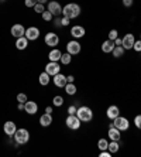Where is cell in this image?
Segmentation results:
<instances>
[{
    "label": "cell",
    "instance_id": "1",
    "mask_svg": "<svg viewBox=\"0 0 141 157\" xmlns=\"http://www.w3.org/2000/svg\"><path fill=\"white\" fill-rule=\"evenodd\" d=\"M80 11H82V9H80L79 4H76V3H68L66 6L62 7V14H64V17H68V18H71V20L79 17Z\"/></svg>",
    "mask_w": 141,
    "mask_h": 157
},
{
    "label": "cell",
    "instance_id": "2",
    "mask_svg": "<svg viewBox=\"0 0 141 157\" xmlns=\"http://www.w3.org/2000/svg\"><path fill=\"white\" fill-rule=\"evenodd\" d=\"M76 116L79 117L80 122H91L93 119V110L89 106H80L76 110Z\"/></svg>",
    "mask_w": 141,
    "mask_h": 157
},
{
    "label": "cell",
    "instance_id": "3",
    "mask_svg": "<svg viewBox=\"0 0 141 157\" xmlns=\"http://www.w3.org/2000/svg\"><path fill=\"white\" fill-rule=\"evenodd\" d=\"M13 137H14L17 144H25L30 140V132L27 129H17Z\"/></svg>",
    "mask_w": 141,
    "mask_h": 157
},
{
    "label": "cell",
    "instance_id": "4",
    "mask_svg": "<svg viewBox=\"0 0 141 157\" xmlns=\"http://www.w3.org/2000/svg\"><path fill=\"white\" fill-rule=\"evenodd\" d=\"M65 124H66V128L71 129V130H78V129L80 128L82 122L79 121V117L76 116V115H68V117H66V121H65Z\"/></svg>",
    "mask_w": 141,
    "mask_h": 157
},
{
    "label": "cell",
    "instance_id": "5",
    "mask_svg": "<svg viewBox=\"0 0 141 157\" xmlns=\"http://www.w3.org/2000/svg\"><path fill=\"white\" fill-rule=\"evenodd\" d=\"M113 124H114V128H117L120 132L128 130V128H130V123H128V119H127V117L120 116V115L116 117V119H113Z\"/></svg>",
    "mask_w": 141,
    "mask_h": 157
},
{
    "label": "cell",
    "instance_id": "6",
    "mask_svg": "<svg viewBox=\"0 0 141 157\" xmlns=\"http://www.w3.org/2000/svg\"><path fill=\"white\" fill-rule=\"evenodd\" d=\"M61 71V67H59V62H55V61H50L45 65V72L50 75V77H54L57 74H59Z\"/></svg>",
    "mask_w": 141,
    "mask_h": 157
},
{
    "label": "cell",
    "instance_id": "7",
    "mask_svg": "<svg viewBox=\"0 0 141 157\" xmlns=\"http://www.w3.org/2000/svg\"><path fill=\"white\" fill-rule=\"evenodd\" d=\"M44 41H45V44H47L48 47L55 48L59 44V37H58V34H55V33H47Z\"/></svg>",
    "mask_w": 141,
    "mask_h": 157
},
{
    "label": "cell",
    "instance_id": "8",
    "mask_svg": "<svg viewBox=\"0 0 141 157\" xmlns=\"http://www.w3.org/2000/svg\"><path fill=\"white\" fill-rule=\"evenodd\" d=\"M48 11H51V14L54 16V17H59L62 14V6L58 2L52 0V2L48 3Z\"/></svg>",
    "mask_w": 141,
    "mask_h": 157
},
{
    "label": "cell",
    "instance_id": "9",
    "mask_svg": "<svg viewBox=\"0 0 141 157\" xmlns=\"http://www.w3.org/2000/svg\"><path fill=\"white\" fill-rule=\"evenodd\" d=\"M134 43H135V38H134V34H126V36L121 38V47L124 48V50H131L134 45Z\"/></svg>",
    "mask_w": 141,
    "mask_h": 157
},
{
    "label": "cell",
    "instance_id": "10",
    "mask_svg": "<svg viewBox=\"0 0 141 157\" xmlns=\"http://www.w3.org/2000/svg\"><path fill=\"white\" fill-rule=\"evenodd\" d=\"M80 50H82V45H80L78 41H69V43L66 44V52H69L71 55L79 54Z\"/></svg>",
    "mask_w": 141,
    "mask_h": 157
},
{
    "label": "cell",
    "instance_id": "11",
    "mask_svg": "<svg viewBox=\"0 0 141 157\" xmlns=\"http://www.w3.org/2000/svg\"><path fill=\"white\" fill-rule=\"evenodd\" d=\"M25 37L28 38V41H35L38 40V37H40V30L37 29V27H28V29H25Z\"/></svg>",
    "mask_w": 141,
    "mask_h": 157
},
{
    "label": "cell",
    "instance_id": "12",
    "mask_svg": "<svg viewBox=\"0 0 141 157\" xmlns=\"http://www.w3.org/2000/svg\"><path fill=\"white\" fill-rule=\"evenodd\" d=\"M10 33L14 38H20V37L25 36V29L23 24H14V26L10 29Z\"/></svg>",
    "mask_w": 141,
    "mask_h": 157
},
{
    "label": "cell",
    "instance_id": "13",
    "mask_svg": "<svg viewBox=\"0 0 141 157\" xmlns=\"http://www.w3.org/2000/svg\"><path fill=\"white\" fill-rule=\"evenodd\" d=\"M16 130H17V126H16L14 122L7 121L6 123L3 124V132H4V133H6L7 136H10V137H13V136H14Z\"/></svg>",
    "mask_w": 141,
    "mask_h": 157
},
{
    "label": "cell",
    "instance_id": "14",
    "mask_svg": "<svg viewBox=\"0 0 141 157\" xmlns=\"http://www.w3.org/2000/svg\"><path fill=\"white\" fill-rule=\"evenodd\" d=\"M24 110H25V113H28V115H35L38 112V105L34 101H27L24 103Z\"/></svg>",
    "mask_w": 141,
    "mask_h": 157
},
{
    "label": "cell",
    "instance_id": "15",
    "mask_svg": "<svg viewBox=\"0 0 141 157\" xmlns=\"http://www.w3.org/2000/svg\"><path fill=\"white\" fill-rule=\"evenodd\" d=\"M54 85L58 88H65V85L68 84V79H66V77L64 75V74H57V75H54Z\"/></svg>",
    "mask_w": 141,
    "mask_h": 157
},
{
    "label": "cell",
    "instance_id": "16",
    "mask_svg": "<svg viewBox=\"0 0 141 157\" xmlns=\"http://www.w3.org/2000/svg\"><path fill=\"white\" fill-rule=\"evenodd\" d=\"M86 34V31H85V29H83L82 26H73L72 29H71V36L73 37V38H82L83 36Z\"/></svg>",
    "mask_w": 141,
    "mask_h": 157
},
{
    "label": "cell",
    "instance_id": "17",
    "mask_svg": "<svg viewBox=\"0 0 141 157\" xmlns=\"http://www.w3.org/2000/svg\"><path fill=\"white\" fill-rule=\"evenodd\" d=\"M107 136H109V137H110L112 140H116V142H120V139H121L120 130H119L117 128H114V124L109 128V130H107Z\"/></svg>",
    "mask_w": 141,
    "mask_h": 157
},
{
    "label": "cell",
    "instance_id": "18",
    "mask_svg": "<svg viewBox=\"0 0 141 157\" xmlns=\"http://www.w3.org/2000/svg\"><path fill=\"white\" fill-rule=\"evenodd\" d=\"M61 57H62V52H61V50H58V48H52L50 51V54H48L50 61H55V62L61 61Z\"/></svg>",
    "mask_w": 141,
    "mask_h": 157
},
{
    "label": "cell",
    "instance_id": "19",
    "mask_svg": "<svg viewBox=\"0 0 141 157\" xmlns=\"http://www.w3.org/2000/svg\"><path fill=\"white\" fill-rule=\"evenodd\" d=\"M106 113H107V117H109V119H112V121H113V119H116V117L120 115L119 106H116V105L109 106V108H107V112H106Z\"/></svg>",
    "mask_w": 141,
    "mask_h": 157
},
{
    "label": "cell",
    "instance_id": "20",
    "mask_svg": "<svg viewBox=\"0 0 141 157\" xmlns=\"http://www.w3.org/2000/svg\"><path fill=\"white\" fill-rule=\"evenodd\" d=\"M27 47H28V38L25 36H23L16 40V48H17V50H25Z\"/></svg>",
    "mask_w": 141,
    "mask_h": 157
},
{
    "label": "cell",
    "instance_id": "21",
    "mask_svg": "<svg viewBox=\"0 0 141 157\" xmlns=\"http://www.w3.org/2000/svg\"><path fill=\"white\" fill-rule=\"evenodd\" d=\"M51 123H52V116H51V113H44V115H41V117H40V124L43 126V128H48Z\"/></svg>",
    "mask_w": 141,
    "mask_h": 157
},
{
    "label": "cell",
    "instance_id": "22",
    "mask_svg": "<svg viewBox=\"0 0 141 157\" xmlns=\"http://www.w3.org/2000/svg\"><path fill=\"white\" fill-rule=\"evenodd\" d=\"M114 47H116V45H114V41L106 40L105 43L102 44V51L105 52V54H109V52L113 51V48H114Z\"/></svg>",
    "mask_w": 141,
    "mask_h": 157
},
{
    "label": "cell",
    "instance_id": "23",
    "mask_svg": "<svg viewBox=\"0 0 141 157\" xmlns=\"http://www.w3.org/2000/svg\"><path fill=\"white\" fill-rule=\"evenodd\" d=\"M38 81H40V84L43 85V86H47V85L50 84L51 78H50V75H48V74L44 71V72L40 74V78H38Z\"/></svg>",
    "mask_w": 141,
    "mask_h": 157
},
{
    "label": "cell",
    "instance_id": "24",
    "mask_svg": "<svg viewBox=\"0 0 141 157\" xmlns=\"http://www.w3.org/2000/svg\"><path fill=\"white\" fill-rule=\"evenodd\" d=\"M124 50L121 45H116V47L113 48V51H112V54H113V57H116V58H120V57H123L124 55Z\"/></svg>",
    "mask_w": 141,
    "mask_h": 157
},
{
    "label": "cell",
    "instance_id": "25",
    "mask_svg": "<svg viewBox=\"0 0 141 157\" xmlns=\"http://www.w3.org/2000/svg\"><path fill=\"white\" fill-rule=\"evenodd\" d=\"M76 91H78V89H76V86L73 85V82H68V84L65 85V92L68 95H75Z\"/></svg>",
    "mask_w": 141,
    "mask_h": 157
},
{
    "label": "cell",
    "instance_id": "26",
    "mask_svg": "<svg viewBox=\"0 0 141 157\" xmlns=\"http://www.w3.org/2000/svg\"><path fill=\"white\" fill-rule=\"evenodd\" d=\"M119 149H120V146H119V142H116V140H112V143H109V147H107V150L110 151V153H117L119 151Z\"/></svg>",
    "mask_w": 141,
    "mask_h": 157
},
{
    "label": "cell",
    "instance_id": "27",
    "mask_svg": "<svg viewBox=\"0 0 141 157\" xmlns=\"http://www.w3.org/2000/svg\"><path fill=\"white\" fill-rule=\"evenodd\" d=\"M71 61H72V57H71V54H69V52L62 54V57H61V64H62V65H69V64H71Z\"/></svg>",
    "mask_w": 141,
    "mask_h": 157
},
{
    "label": "cell",
    "instance_id": "28",
    "mask_svg": "<svg viewBox=\"0 0 141 157\" xmlns=\"http://www.w3.org/2000/svg\"><path fill=\"white\" fill-rule=\"evenodd\" d=\"M98 147L100 150H107V147H109V142L106 139H99V142H98Z\"/></svg>",
    "mask_w": 141,
    "mask_h": 157
},
{
    "label": "cell",
    "instance_id": "29",
    "mask_svg": "<svg viewBox=\"0 0 141 157\" xmlns=\"http://www.w3.org/2000/svg\"><path fill=\"white\" fill-rule=\"evenodd\" d=\"M52 103H54V106H62L64 105V98L62 96H55L54 99H52Z\"/></svg>",
    "mask_w": 141,
    "mask_h": 157
},
{
    "label": "cell",
    "instance_id": "30",
    "mask_svg": "<svg viewBox=\"0 0 141 157\" xmlns=\"http://www.w3.org/2000/svg\"><path fill=\"white\" fill-rule=\"evenodd\" d=\"M34 11H35V13H38V14H43L44 11H45V7H44V4L37 3L35 6H34Z\"/></svg>",
    "mask_w": 141,
    "mask_h": 157
},
{
    "label": "cell",
    "instance_id": "31",
    "mask_svg": "<svg viewBox=\"0 0 141 157\" xmlns=\"http://www.w3.org/2000/svg\"><path fill=\"white\" fill-rule=\"evenodd\" d=\"M41 16H43V20H44V21H51V20H52V17H54V16L51 14V11H48V10H45Z\"/></svg>",
    "mask_w": 141,
    "mask_h": 157
},
{
    "label": "cell",
    "instance_id": "32",
    "mask_svg": "<svg viewBox=\"0 0 141 157\" xmlns=\"http://www.w3.org/2000/svg\"><path fill=\"white\" fill-rule=\"evenodd\" d=\"M117 37H119V33H117V30H110V31H109V40L114 41Z\"/></svg>",
    "mask_w": 141,
    "mask_h": 157
},
{
    "label": "cell",
    "instance_id": "33",
    "mask_svg": "<svg viewBox=\"0 0 141 157\" xmlns=\"http://www.w3.org/2000/svg\"><path fill=\"white\" fill-rule=\"evenodd\" d=\"M27 101H28V99H27V95H25V94H18L17 95V102L18 103H25Z\"/></svg>",
    "mask_w": 141,
    "mask_h": 157
},
{
    "label": "cell",
    "instance_id": "34",
    "mask_svg": "<svg viewBox=\"0 0 141 157\" xmlns=\"http://www.w3.org/2000/svg\"><path fill=\"white\" fill-rule=\"evenodd\" d=\"M134 124H135V128L141 130V115H138V116L134 117Z\"/></svg>",
    "mask_w": 141,
    "mask_h": 157
},
{
    "label": "cell",
    "instance_id": "35",
    "mask_svg": "<svg viewBox=\"0 0 141 157\" xmlns=\"http://www.w3.org/2000/svg\"><path fill=\"white\" fill-rule=\"evenodd\" d=\"M25 7H34L37 4V0H24Z\"/></svg>",
    "mask_w": 141,
    "mask_h": 157
},
{
    "label": "cell",
    "instance_id": "36",
    "mask_svg": "<svg viewBox=\"0 0 141 157\" xmlns=\"http://www.w3.org/2000/svg\"><path fill=\"white\" fill-rule=\"evenodd\" d=\"M61 24H62V27L69 26V24H71V18H68V17H62V18H61Z\"/></svg>",
    "mask_w": 141,
    "mask_h": 157
},
{
    "label": "cell",
    "instance_id": "37",
    "mask_svg": "<svg viewBox=\"0 0 141 157\" xmlns=\"http://www.w3.org/2000/svg\"><path fill=\"white\" fill-rule=\"evenodd\" d=\"M133 50H135L137 52H141V40H138V41H135V43H134Z\"/></svg>",
    "mask_w": 141,
    "mask_h": 157
},
{
    "label": "cell",
    "instance_id": "38",
    "mask_svg": "<svg viewBox=\"0 0 141 157\" xmlns=\"http://www.w3.org/2000/svg\"><path fill=\"white\" fill-rule=\"evenodd\" d=\"M76 110H78V108L75 105H71L68 108V115H76Z\"/></svg>",
    "mask_w": 141,
    "mask_h": 157
},
{
    "label": "cell",
    "instance_id": "39",
    "mask_svg": "<svg viewBox=\"0 0 141 157\" xmlns=\"http://www.w3.org/2000/svg\"><path fill=\"white\" fill-rule=\"evenodd\" d=\"M133 2L134 0H123V6L124 7H131V6H133Z\"/></svg>",
    "mask_w": 141,
    "mask_h": 157
},
{
    "label": "cell",
    "instance_id": "40",
    "mask_svg": "<svg viewBox=\"0 0 141 157\" xmlns=\"http://www.w3.org/2000/svg\"><path fill=\"white\" fill-rule=\"evenodd\" d=\"M110 156H112V153H110L109 150H102L100 157H110Z\"/></svg>",
    "mask_w": 141,
    "mask_h": 157
},
{
    "label": "cell",
    "instance_id": "41",
    "mask_svg": "<svg viewBox=\"0 0 141 157\" xmlns=\"http://www.w3.org/2000/svg\"><path fill=\"white\" fill-rule=\"evenodd\" d=\"M55 27H62V24H61V18H59V17L55 18Z\"/></svg>",
    "mask_w": 141,
    "mask_h": 157
},
{
    "label": "cell",
    "instance_id": "42",
    "mask_svg": "<svg viewBox=\"0 0 141 157\" xmlns=\"http://www.w3.org/2000/svg\"><path fill=\"white\" fill-rule=\"evenodd\" d=\"M114 45H121V38H119V37H117L116 40H114Z\"/></svg>",
    "mask_w": 141,
    "mask_h": 157
},
{
    "label": "cell",
    "instance_id": "43",
    "mask_svg": "<svg viewBox=\"0 0 141 157\" xmlns=\"http://www.w3.org/2000/svg\"><path fill=\"white\" fill-rule=\"evenodd\" d=\"M45 113H52V106H47L45 108Z\"/></svg>",
    "mask_w": 141,
    "mask_h": 157
},
{
    "label": "cell",
    "instance_id": "44",
    "mask_svg": "<svg viewBox=\"0 0 141 157\" xmlns=\"http://www.w3.org/2000/svg\"><path fill=\"white\" fill-rule=\"evenodd\" d=\"M66 79H68V82H73V81H75V77H73V75H69V77H66Z\"/></svg>",
    "mask_w": 141,
    "mask_h": 157
},
{
    "label": "cell",
    "instance_id": "45",
    "mask_svg": "<svg viewBox=\"0 0 141 157\" xmlns=\"http://www.w3.org/2000/svg\"><path fill=\"white\" fill-rule=\"evenodd\" d=\"M17 109H18V110H24V103H18Z\"/></svg>",
    "mask_w": 141,
    "mask_h": 157
},
{
    "label": "cell",
    "instance_id": "46",
    "mask_svg": "<svg viewBox=\"0 0 141 157\" xmlns=\"http://www.w3.org/2000/svg\"><path fill=\"white\" fill-rule=\"evenodd\" d=\"M48 0H37V3H41V4H45Z\"/></svg>",
    "mask_w": 141,
    "mask_h": 157
},
{
    "label": "cell",
    "instance_id": "47",
    "mask_svg": "<svg viewBox=\"0 0 141 157\" xmlns=\"http://www.w3.org/2000/svg\"><path fill=\"white\" fill-rule=\"evenodd\" d=\"M3 2H6V0H0V3H3Z\"/></svg>",
    "mask_w": 141,
    "mask_h": 157
},
{
    "label": "cell",
    "instance_id": "48",
    "mask_svg": "<svg viewBox=\"0 0 141 157\" xmlns=\"http://www.w3.org/2000/svg\"><path fill=\"white\" fill-rule=\"evenodd\" d=\"M140 40H141V34H140Z\"/></svg>",
    "mask_w": 141,
    "mask_h": 157
}]
</instances>
